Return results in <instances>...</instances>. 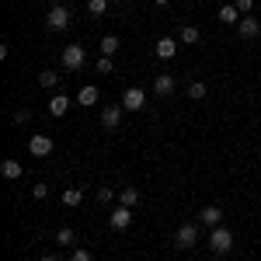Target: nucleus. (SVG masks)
<instances>
[{"mask_svg": "<svg viewBox=\"0 0 261 261\" xmlns=\"http://www.w3.org/2000/svg\"><path fill=\"white\" fill-rule=\"evenodd\" d=\"M70 21H73V14H70V7H63V4H56V7H49V18H45V24H49V32H66V28H70Z\"/></svg>", "mask_w": 261, "mask_h": 261, "instance_id": "1", "label": "nucleus"}, {"mask_svg": "<svg viewBox=\"0 0 261 261\" xmlns=\"http://www.w3.org/2000/svg\"><path fill=\"white\" fill-rule=\"evenodd\" d=\"M195 241H199V223H181L174 233V247L188 251V247H195Z\"/></svg>", "mask_w": 261, "mask_h": 261, "instance_id": "2", "label": "nucleus"}, {"mask_svg": "<svg viewBox=\"0 0 261 261\" xmlns=\"http://www.w3.org/2000/svg\"><path fill=\"white\" fill-rule=\"evenodd\" d=\"M209 247H213V254H226V251L233 247V233H230L226 226H216V230L209 233Z\"/></svg>", "mask_w": 261, "mask_h": 261, "instance_id": "3", "label": "nucleus"}, {"mask_svg": "<svg viewBox=\"0 0 261 261\" xmlns=\"http://www.w3.org/2000/svg\"><path fill=\"white\" fill-rule=\"evenodd\" d=\"M84 60H87V56H84V49L77 45V42L63 49V70H70V73H73V70H81V66H84Z\"/></svg>", "mask_w": 261, "mask_h": 261, "instance_id": "4", "label": "nucleus"}, {"mask_svg": "<svg viewBox=\"0 0 261 261\" xmlns=\"http://www.w3.org/2000/svg\"><path fill=\"white\" fill-rule=\"evenodd\" d=\"M143 105H146V91H143V87H129V91L122 94V108H125V112H140Z\"/></svg>", "mask_w": 261, "mask_h": 261, "instance_id": "5", "label": "nucleus"}, {"mask_svg": "<svg viewBox=\"0 0 261 261\" xmlns=\"http://www.w3.org/2000/svg\"><path fill=\"white\" fill-rule=\"evenodd\" d=\"M108 223H112V230H129V223H133V209H129V205H115L112 216H108Z\"/></svg>", "mask_w": 261, "mask_h": 261, "instance_id": "6", "label": "nucleus"}, {"mask_svg": "<svg viewBox=\"0 0 261 261\" xmlns=\"http://www.w3.org/2000/svg\"><path fill=\"white\" fill-rule=\"evenodd\" d=\"M28 150H32V157H49L53 153V136H32V143H28Z\"/></svg>", "mask_w": 261, "mask_h": 261, "instance_id": "7", "label": "nucleus"}, {"mask_svg": "<svg viewBox=\"0 0 261 261\" xmlns=\"http://www.w3.org/2000/svg\"><path fill=\"white\" fill-rule=\"evenodd\" d=\"M220 220H223V209H220V205H205V209L199 213V226H209V230H216Z\"/></svg>", "mask_w": 261, "mask_h": 261, "instance_id": "8", "label": "nucleus"}, {"mask_svg": "<svg viewBox=\"0 0 261 261\" xmlns=\"http://www.w3.org/2000/svg\"><path fill=\"white\" fill-rule=\"evenodd\" d=\"M237 32H241V39H258L261 35V21L251 18V14H244L241 24H237Z\"/></svg>", "mask_w": 261, "mask_h": 261, "instance_id": "9", "label": "nucleus"}, {"mask_svg": "<svg viewBox=\"0 0 261 261\" xmlns=\"http://www.w3.org/2000/svg\"><path fill=\"white\" fill-rule=\"evenodd\" d=\"M174 87H178V81H174L171 73H161V77L153 81V91H157V98H171V94H174Z\"/></svg>", "mask_w": 261, "mask_h": 261, "instance_id": "10", "label": "nucleus"}, {"mask_svg": "<svg viewBox=\"0 0 261 261\" xmlns=\"http://www.w3.org/2000/svg\"><path fill=\"white\" fill-rule=\"evenodd\" d=\"M122 122V105H105V112H101V125L105 129H115Z\"/></svg>", "mask_w": 261, "mask_h": 261, "instance_id": "11", "label": "nucleus"}, {"mask_svg": "<svg viewBox=\"0 0 261 261\" xmlns=\"http://www.w3.org/2000/svg\"><path fill=\"white\" fill-rule=\"evenodd\" d=\"M70 105H73V101L66 98V94H53V98H49V115H56V119H60V115L70 112Z\"/></svg>", "mask_w": 261, "mask_h": 261, "instance_id": "12", "label": "nucleus"}, {"mask_svg": "<svg viewBox=\"0 0 261 261\" xmlns=\"http://www.w3.org/2000/svg\"><path fill=\"white\" fill-rule=\"evenodd\" d=\"M241 11L233 7V4H226V7H220V24H241Z\"/></svg>", "mask_w": 261, "mask_h": 261, "instance_id": "13", "label": "nucleus"}, {"mask_svg": "<svg viewBox=\"0 0 261 261\" xmlns=\"http://www.w3.org/2000/svg\"><path fill=\"white\" fill-rule=\"evenodd\" d=\"M0 174L11 178V181H18L21 174H24V167H21V161H4V164H0Z\"/></svg>", "mask_w": 261, "mask_h": 261, "instance_id": "14", "label": "nucleus"}, {"mask_svg": "<svg viewBox=\"0 0 261 261\" xmlns=\"http://www.w3.org/2000/svg\"><path fill=\"white\" fill-rule=\"evenodd\" d=\"M174 53H178V42L174 39H161L157 42V56H161V60H171Z\"/></svg>", "mask_w": 261, "mask_h": 261, "instance_id": "15", "label": "nucleus"}, {"mask_svg": "<svg viewBox=\"0 0 261 261\" xmlns=\"http://www.w3.org/2000/svg\"><path fill=\"white\" fill-rule=\"evenodd\" d=\"M199 39H202V32L195 24H185V28H181V42H185V45H195Z\"/></svg>", "mask_w": 261, "mask_h": 261, "instance_id": "16", "label": "nucleus"}, {"mask_svg": "<svg viewBox=\"0 0 261 261\" xmlns=\"http://www.w3.org/2000/svg\"><path fill=\"white\" fill-rule=\"evenodd\" d=\"M77 101H81V105H98V87H94V84H87L81 94H77Z\"/></svg>", "mask_w": 261, "mask_h": 261, "instance_id": "17", "label": "nucleus"}, {"mask_svg": "<svg viewBox=\"0 0 261 261\" xmlns=\"http://www.w3.org/2000/svg\"><path fill=\"white\" fill-rule=\"evenodd\" d=\"M84 202V188H66L63 192V205H81Z\"/></svg>", "mask_w": 261, "mask_h": 261, "instance_id": "18", "label": "nucleus"}, {"mask_svg": "<svg viewBox=\"0 0 261 261\" xmlns=\"http://www.w3.org/2000/svg\"><path fill=\"white\" fill-rule=\"evenodd\" d=\"M136 202H140V192H136V188H122L119 192V205H129V209H133Z\"/></svg>", "mask_w": 261, "mask_h": 261, "instance_id": "19", "label": "nucleus"}, {"mask_svg": "<svg viewBox=\"0 0 261 261\" xmlns=\"http://www.w3.org/2000/svg\"><path fill=\"white\" fill-rule=\"evenodd\" d=\"M115 49H119V35H105L101 39V56H112Z\"/></svg>", "mask_w": 261, "mask_h": 261, "instance_id": "20", "label": "nucleus"}, {"mask_svg": "<svg viewBox=\"0 0 261 261\" xmlns=\"http://www.w3.org/2000/svg\"><path fill=\"white\" fill-rule=\"evenodd\" d=\"M56 84H60V77H56L53 70H42V73H39V87H45V91H49V87H56Z\"/></svg>", "mask_w": 261, "mask_h": 261, "instance_id": "21", "label": "nucleus"}, {"mask_svg": "<svg viewBox=\"0 0 261 261\" xmlns=\"http://www.w3.org/2000/svg\"><path fill=\"white\" fill-rule=\"evenodd\" d=\"M188 98H192V101H202V98H205V84H202V81H192V84H188Z\"/></svg>", "mask_w": 261, "mask_h": 261, "instance_id": "22", "label": "nucleus"}, {"mask_svg": "<svg viewBox=\"0 0 261 261\" xmlns=\"http://www.w3.org/2000/svg\"><path fill=\"white\" fill-rule=\"evenodd\" d=\"M87 11H91L94 18H101V14L108 11V0H87Z\"/></svg>", "mask_w": 261, "mask_h": 261, "instance_id": "23", "label": "nucleus"}, {"mask_svg": "<svg viewBox=\"0 0 261 261\" xmlns=\"http://www.w3.org/2000/svg\"><path fill=\"white\" fill-rule=\"evenodd\" d=\"M73 241H77V233H73L70 226H63L60 233H56V244H73Z\"/></svg>", "mask_w": 261, "mask_h": 261, "instance_id": "24", "label": "nucleus"}, {"mask_svg": "<svg viewBox=\"0 0 261 261\" xmlns=\"http://www.w3.org/2000/svg\"><path fill=\"white\" fill-rule=\"evenodd\" d=\"M11 119H14V125H24V122L32 119V112H28V108H18V112H14Z\"/></svg>", "mask_w": 261, "mask_h": 261, "instance_id": "25", "label": "nucleus"}, {"mask_svg": "<svg viewBox=\"0 0 261 261\" xmlns=\"http://www.w3.org/2000/svg\"><path fill=\"white\" fill-rule=\"evenodd\" d=\"M233 7H237V11H241V14H251V11H254V0H237V4H233Z\"/></svg>", "mask_w": 261, "mask_h": 261, "instance_id": "26", "label": "nucleus"}, {"mask_svg": "<svg viewBox=\"0 0 261 261\" xmlns=\"http://www.w3.org/2000/svg\"><path fill=\"white\" fill-rule=\"evenodd\" d=\"M98 73H112V56H101L98 60Z\"/></svg>", "mask_w": 261, "mask_h": 261, "instance_id": "27", "label": "nucleus"}, {"mask_svg": "<svg viewBox=\"0 0 261 261\" xmlns=\"http://www.w3.org/2000/svg\"><path fill=\"white\" fill-rule=\"evenodd\" d=\"M115 199V192H112V188H98V202L101 205H105V202H112Z\"/></svg>", "mask_w": 261, "mask_h": 261, "instance_id": "28", "label": "nucleus"}, {"mask_svg": "<svg viewBox=\"0 0 261 261\" xmlns=\"http://www.w3.org/2000/svg\"><path fill=\"white\" fill-rule=\"evenodd\" d=\"M70 261H91V251H84V247H77V251L70 254Z\"/></svg>", "mask_w": 261, "mask_h": 261, "instance_id": "29", "label": "nucleus"}, {"mask_svg": "<svg viewBox=\"0 0 261 261\" xmlns=\"http://www.w3.org/2000/svg\"><path fill=\"white\" fill-rule=\"evenodd\" d=\"M32 195H35V199H45V195H49V185H35Z\"/></svg>", "mask_w": 261, "mask_h": 261, "instance_id": "30", "label": "nucleus"}, {"mask_svg": "<svg viewBox=\"0 0 261 261\" xmlns=\"http://www.w3.org/2000/svg\"><path fill=\"white\" fill-rule=\"evenodd\" d=\"M153 4H157V7H164V4H171V0H153Z\"/></svg>", "mask_w": 261, "mask_h": 261, "instance_id": "31", "label": "nucleus"}, {"mask_svg": "<svg viewBox=\"0 0 261 261\" xmlns=\"http://www.w3.org/2000/svg\"><path fill=\"white\" fill-rule=\"evenodd\" d=\"M42 261H60V258H42Z\"/></svg>", "mask_w": 261, "mask_h": 261, "instance_id": "32", "label": "nucleus"}]
</instances>
